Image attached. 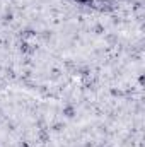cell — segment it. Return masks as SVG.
<instances>
[{
    "label": "cell",
    "instance_id": "cell-2",
    "mask_svg": "<svg viewBox=\"0 0 145 147\" xmlns=\"http://www.w3.org/2000/svg\"><path fill=\"white\" fill-rule=\"evenodd\" d=\"M34 34H36L34 31H31V29H26L24 33H21V38H22V39L26 41V39H29V38H31V36H34Z\"/></svg>",
    "mask_w": 145,
    "mask_h": 147
},
{
    "label": "cell",
    "instance_id": "cell-3",
    "mask_svg": "<svg viewBox=\"0 0 145 147\" xmlns=\"http://www.w3.org/2000/svg\"><path fill=\"white\" fill-rule=\"evenodd\" d=\"M5 19H7V21H12V14H10V12H9V14H5Z\"/></svg>",
    "mask_w": 145,
    "mask_h": 147
},
{
    "label": "cell",
    "instance_id": "cell-1",
    "mask_svg": "<svg viewBox=\"0 0 145 147\" xmlns=\"http://www.w3.org/2000/svg\"><path fill=\"white\" fill-rule=\"evenodd\" d=\"M63 115H65L67 118H73V116H75V108H73V106H65V108H63Z\"/></svg>",
    "mask_w": 145,
    "mask_h": 147
},
{
    "label": "cell",
    "instance_id": "cell-4",
    "mask_svg": "<svg viewBox=\"0 0 145 147\" xmlns=\"http://www.w3.org/2000/svg\"><path fill=\"white\" fill-rule=\"evenodd\" d=\"M21 147H29V144H28V142H22V144H21Z\"/></svg>",
    "mask_w": 145,
    "mask_h": 147
}]
</instances>
